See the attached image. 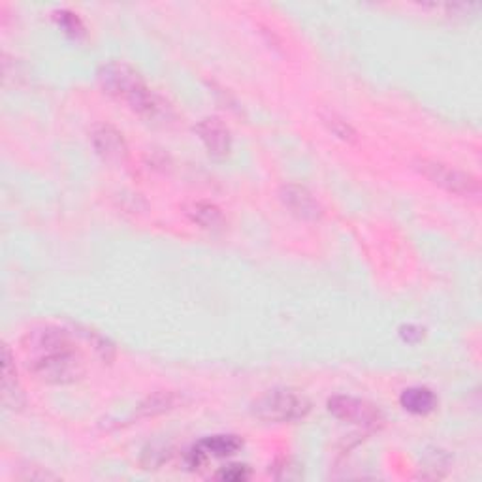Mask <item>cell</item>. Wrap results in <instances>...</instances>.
Listing matches in <instances>:
<instances>
[{
	"mask_svg": "<svg viewBox=\"0 0 482 482\" xmlns=\"http://www.w3.org/2000/svg\"><path fill=\"white\" fill-rule=\"evenodd\" d=\"M84 338L91 343V347L96 350V354L100 359H103L104 362H112L113 357H115V347L110 339H106L104 336H100L98 332H94V330H84Z\"/></svg>",
	"mask_w": 482,
	"mask_h": 482,
	"instance_id": "16",
	"label": "cell"
},
{
	"mask_svg": "<svg viewBox=\"0 0 482 482\" xmlns=\"http://www.w3.org/2000/svg\"><path fill=\"white\" fill-rule=\"evenodd\" d=\"M215 477H217L219 480H226V482H243V480L251 478V469H249L247 466L234 464V466L222 467Z\"/></svg>",
	"mask_w": 482,
	"mask_h": 482,
	"instance_id": "18",
	"label": "cell"
},
{
	"mask_svg": "<svg viewBox=\"0 0 482 482\" xmlns=\"http://www.w3.org/2000/svg\"><path fill=\"white\" fill-rule=\"evenodd\" d=\"M200 452H204L208 458L215 456V458H226V456H234L243 448V441L238 436H211L202 439L194 445Z\"/></svg>",
	"mask_w": 482,
	"mask_h": 482,
	"instance_id": "12",
	"label": "cell"
},
{
	"mask_svg": "<svg viewBox=\"0 0 482 482\" xmlns=\"http://www.w3.org/2000/svg\"><path fill=\"white\" fill-rule=\"evenodd\" d=\"M399 403L405 411H409L413 415H429L438 409L439 399L434 390H429L426 387H411L401 392Z\"/></svg>",
	"mask_w": 482,
	"mask_h": 482,
	"instance_id": "11",
	"label": "cell"
},
{
	"mask_svg": "<svg viewBox=\"0 0 482 482\" xmlns=\"http://www.w3.org/2000/svg\"><path fill=\"white\" fill-rule=\"evenodd\" d=\"M279 200L283 206L300 221H319L324 213L320 202L313 196L310 189L296 183H287L279 189Z\"/></svg>",
	"mask_w": 482,
	"mask_h": 482,
	"instance_id": "7",
	"label": "cell"
},
{
	"mask_svg": "<svg viewBox=\"0 0 482 482\" xmlns=\"http://www.w3.org/2000/svg\"><path fill=\"white\" fill-rule=\"evenodd\" d=\"M328 411L336 418L364 428H375L383 422L380 413L373 403L354 396H334L328 399Z\"/></svg>",
	"mask_w": 482,
	"mask_h": 482,
	"instance_id": "5",
	"label": "cell"
},
{
	"mask_svg": "<svg viewBox=\"0 0 482 482\" xmlns=\"http://www.w3.org/2000/svg\"><path fill=\"white\" fill-rule=\"evenodd\" d=\"M3 403L10 411H19L25 405V394L17 379L14 354L8 345L3 347Z\"/></svg>",
	"mask_w": 482,
	"mask_h": 482,
	"instance_id": "10",
	"label": "cell"
},
{
	"mask_svg": "<svg viewBox=\"0 0 482 482\" xmlns=\"http://www.w3.org/2000/svg\"><path fill=\"white\" fill-rule=\"evenodd\" d=\"M251 411L264 422L285 424L306 418L311 411V403L294 390L275 389L266 392L252 403Z\"/></svg>",
	"mask_w": 482,
	"mask_h": 482,
	"instance_id": "3",
	"label": "cell"
},
{
	"mask_svg": "<svg viewBox=\"0 0 482 482\" xmlns=\"http://www.w3.org/2000/svg\"><path fill=\"white\" fill-rule=\"evenodd\" d=\"M180 403V398H177L175 394L172 392H162V394H155V396H151L145 403L140 405V411L142 415L149 417V415H159V413H164V411H170L173 409L175 405Z\"/></svg>",
	"mask_w": 482,
	"mask_h": 482,
	"instance_id": "15",
	"label": "cell"
},
{
	"mask_svg": "<svg viewBox=\"0 0 482 482\" xmlns=\"http://www.w3.org/2000/svg\"><path fill=\"white\" fill-rule=\"evenodd\" d=\"M187 213L192 219V222L206 228V231H219V228L224 224V215L221 208L211 204V202H196V204L189 208Z\"/></svg>",
	"mask_w": 482,
	"mask_h": 482,
	"instance_id": "13",
	"label": "cell"
},
{
	"mask_svg": "<svg viewBox=\"0 0 482 482\" xmlns=\"http://www.w3.org/2000/svg\"><path fill=\"white\" fill-rule=\"evenodd\" d=\"M91 143L96 155L110 164H121L129 157V145L112 124H96L91 131Z\"/></svg>",
	"mask_w": 482,
	"mask_h": 482,
	"instance_id": "8",
	"label": "cell"
},
{
	"mask_svg": "<svg viewBox=\"0 0 482 482\" xmlns=\"http://www.w3.org/2000/svg\"><path fill=\"white\" fill-rule=\"evenodd\" d=\"M415 168L426 177V180H429L431 183L441 187L450 194L462 198H475L480 192V183L475 175L462 172L458 168H452L445 162L418 159L415 161Z\"/></svg>",
	"mask_w": 482,
	"mask_h": 482,
	"instance_id": "4",
	"label": "cell"
},
{
	"mask_svg": "<svg viewBox=\"0 0 482 482\" xmlns=\"http://www.w3.org/2000/svg\"><path fill=\"white\" fill-rule=\"evenodd\" d=\"M320 119H322V123L326 124V129H328L330 133H332L334 136H338L339 140L349 142V143L357 142V131H354L352 126H350L343 117H339L336 112L322 110V112H320Z\"/></svg>",
	"mask_w": 482,
	"mask_h": 482,
	"instance_id": "14",
	"label": "cell"
},
{
	"mask_svg": "<svg viewBox=\"0 0 482 482\" xmlns=\"http://www.w3.org/2000/svg\"><path fill=\"white\" fill-rule=\"evenodd\" d=\"M29 373L45 385H72L85 375V360L82 354L74 349L40 354L29 357Z\"/></svg>",
	"mask_w": 482,
	"mask_h": 482,
	"instance_id": "2",
	"label": "cell"
},
{
	"mask_svg": "<svg viewBox=\"0 0 482 482\" xmlns=\"http://www.w3.org/2000/svg\"><path fill=\"white\" fill-rule=\"evenodd\" d=\"M196 134L213 157H226L232 149L231 129L219 117H206L196 124Z\"/></svg>",
	"mask_w": 482,
	"mask_h": 482,
	"instance_id": "9",
	"label": "cell"
},
{
	"mask_svg": "<svg viewBox=\"0 0 482 482\" xmlns=\"http://www.w3.org/2000/svg\"><path fill=\"white\" fill-rule=\"evenodd\" d=\"M98 84L106 94L121 100L133 112L151 91V87L142 78V74L124 61H112L100 66Z\"/></svg>",
	"mask_w": 482,
	"mask_h": 482,
	"instance_id": "1",
	"label": "cell"
},
{
	"mask_svg": "<svg viewBox=\"0 0 482 482\" xmlns=\"http://www.w3.org/2000/svg\"><path fill=\"white\" fill-rule=\"evenodd\" d=\"M21 345L29 357H40V354L68 350L75 347L68 330L52 324L31 330V332L23 336Z\"/></svg>",
	"mask_w": 482,
	"mask_h": 482,
	"instance_id": "6",
	"label": "cell"
},
{
	"mask_svg": "<svg viewBox=\"0 0 482 482\" xmlns=\"http://www.w3.org/2000/svg\"><path fill=\"white\" fill-rule=\"evenodd\" d=\"M55 19L59 23V27L72 38H82L85 34V27H84V23L82 19L68 12V10H61V12H55Z\"/></svg>",
	"mask_w": 482,
	"mask_h": 482,
	"instance_id": "17",
	"label": "cell"
}]
</instances>
